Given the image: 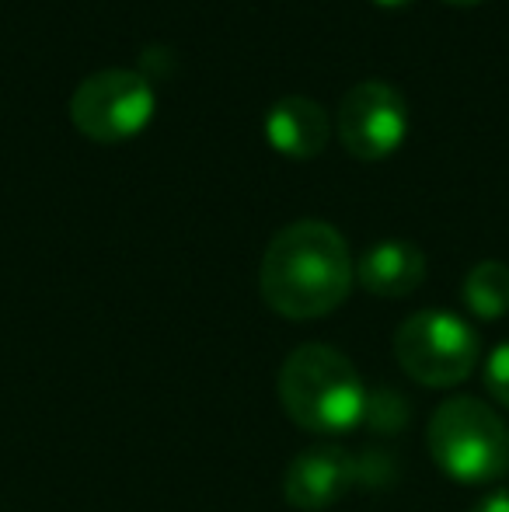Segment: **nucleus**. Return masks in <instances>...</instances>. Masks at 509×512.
Returning a JSON list of instances; mask_svg holds the SVG:
<instances>
[{"instance_id":"obj_1","label":"nucleus","mask_w":509,"mask_h":512,"mask_svg":"<svg viewBox=\"0 0 509 512\" xmlns=\"http://www.w3.org/2000/svg\"><path fill=\"white\" fill-rule=\"evenodd\" d=\"M356 265L346 237L321 220H297L269 241L258 272L262 297L290 321L332 314L353 290Z\"/></svg>"},{"instance_id":"obj_2","label":"nucleus","mask_w":509,"mask_h":512,"mask_svg":"<svg viewBox=\"0 0 509 512\" xmlns=\"http://www.w3.org/2000/svg\"><path fill=\"white\" fill-rule=\"evenodd\" d=\"M367 401L370 391L360 370L332 345H300L279 370V405L307 432H353L367 418Z\"/></svg>"},{"instance_id":"obj_3","label":"nucleus","mask_w":509,"mask_h":512,"mask_svg":"<svg viewBox=\"0 0 509 512\" xmlns=\"http://www.w3.org/2000/svg\"><path fill=\"white\" fill-rule=\"evenodd\" d=\"M436 467L457 485H492L509 474V429L485 401L457 394L429 418L426 432Z\"/></svg>"},{"instance_id":"obj_4","label":"nucleus","mask_w":509,"mask_h":512,"mask_svg":"<svg viewBox=\"0 0 509 512\" xmlns=\"http://www.w3.org/2000/svg\"><path fill=\"white\" fill-rule=\"evenodd\" d=\"M394 359L422 387H454L478 370L482 338L450 310H419L394 331Z\"/></svg>"},{"instance_id":"obj_5","label":"nucleus","mask_w":509,"mask_h":512,"mask_svg":"<svg viewBox=\"0 0 509 512\" xmlns=\"http://www.w3.org/2000/svg\"><path fill=\"white\" fill-rule=\"evenodd\" d=\"M154 88L136 70H98L70 98L77 133L95 143H123L154 119Z\"/></svg>"},{"instance_id":"obj_6","label":"nucleus","mask_w":509,"mask_h":512,"mask_svg":"<svg viewBox=\"0 0 509 512\" xmlns=\"http://www.w3.org/2000/svg\"><path fill=\"white\" fill-rule=\"evenodd\" d=\"M408 133L405 98L384 81H363L339 105V140L356 161H384Z\"/></svg>"},{"instance_id":"obj_7","label":"nucleus","mask_w":509,"mask_h":512,"mask_svg":"<svg viewBox=\"0 0 509 512\" xmlns=\"http://www.w3.org/2000/svg\"><path fill=\"white\" fill-rule=\"evenodd\" d=\"M363 485V460L342 446H311L290 460L283 474V499L300 512H325Z\"/></svg>"},{"instance_id":"obj_8","label":"nucleus","mask_w":509,"mask_h":512,"mask_svg":"<svg viewBox=\"0 0 509 512\" xmlns=\"http://www.w3.org/2000/svg\"><path fill=\"white\" fill-rule=\"evenodd\" d=\"M265 136H269L272 150L293 161H311L325 150L328 136H332V122H328L325 108L311 98H279L265 115Z\"/></svg>"},{"instance_id":"obj_9","label":"nucleus","mask_w":509,"mask_h":512,"mask_svg":"<svg viewBox=\"0 0 509 512\" xmlns=\"http://www.w3.org/2000/svg\"><path fill=\"white\" fill-rule=\"evenodd\" d=\"M356 279L374 297H408L426 279V255L412 241H377L356 262Z\"/></svg>"},{"instance_id":"obj_10","label":"nucleus","mask_w":509,"mask_h":512,"mask_svg":"<svg viewBox=\"0 0 509 512\" xmlns=\"http://www.w3.org/2000/svg\"><path fill=\"white\" fill-rule=\"evenodd\" d=\"M464 304L478 321H499L509 314V265L478 262L464 279Z\"/></svg>"},{"instance_id":"obj_11","label":"nucleus","mask_w":509,"mask_h":512,"mask_svg":"<svg viewBox=\"0 0 509 512\" xmlns=\"http://www.w3.org/2000/svg\"><path fill=\"white\" fill-rule=\"evenodd\" d=\"M482 377H485V391H489L503 408H509V342L492 349V356L485 359Z\"/></svg>"},{"instance_id":"obj_12","label":"nucleus","mask_w":509,"mask_h":512,"mask_svg":"<svg viewBox=\"0 0 509 512\" xmlns=\"http://www.w3.org/2000/svg\"><path fill=\"white\" fill-rule=\"evenodd\" d=\"M471 512H509V488H503V492H492L485 495L482 502H478Z\"/></svg>"},{"instance_id":"obj_13","label":"nucleus","mask_w":509,"mask_h":512,"mask_svg":"<svg viewBox=\"0 0 509 512\" xmlns=\"http://www.w3.org/2000/svg\"><path fill=\"white\" fill-rule=\"evenodd\" d=\"M374 4H381V7H405V4H412V0H374Z\"/></svg>"},{"instance_id":"obj_14","label":"nucleus","mask_w":509,"mask_h":512,"mask_svg":"<svg viewBox=\"0 0 509 512\" xmlns=\"http://www.w3.org/2000/svg\"><path fill=\"white\" fill-rule=\"evenodd\" d=\"M454 4H478V0H454Z\"/></svg>"}]
</instances>
